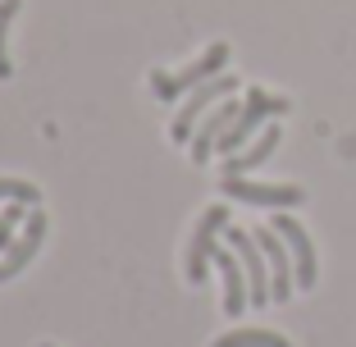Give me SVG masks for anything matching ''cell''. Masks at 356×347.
Masks as SVG:
<instances>
[{
  "instance_id": "obj_4",
  "label": "cell",
  "mask_w": 356,
  "mask_h": 347,
  "mask_svg": "<svg viewBox=\"0 0 356 347\" xmlns=\"http://www.w3.org/2000/svg\"><path fill=\"white\" fill-rule=\"evenodd\" d=\"M233 92H238V78H233V74H220V78H210V83L192 87V96L183 101V110L174 115L169 137H174V142H192V124H201V119L220 106V101H229Z\"/></svg>"
},
{
  "instance_id": "obj_14",
  "label": "cell",
  "mask_w": 356,
  "mask_h": 347,
  "mask_svg": "<svg viewBox=\"0 0 356 347\" xmlns=\"http://www.w3.org/2000/svg\"><path fill=\"white\" fill-rule=\"evenodd\" d=\"M28 211H32V206H23V201H5V211H0V256L10 252V242L19 238V229H23V220H28Z\"/></svg>"
},
{
  "instance_id": "obj_9",
  "label": "cell",
  "mask_w": 356,
  "mask_h": 347,
  "mask_svg": "<svg viewBox=\"0 0 356 347\" xmlns=\"http://www.w3.org/2000/svg\"><path fill=\"white\" fill-rule=\"evenodd\" d=\"M270 229L288 242V256H293V270H297V288H315L320 274H315V247H311V238H306V229L293 215H274Z\"/></svg>"
},
{
  "instance_id": "obj_10",
  "label": "cell",
  "mask_w": 356,
  "mask_h": 347,
  "mask_svg": "<svg viewBox=\"0 0 356 347\" xmlns=\"http://www.w3.org/2000/svg\"><path fill=\"white\" fill-rule=\"evenodd\" d=\"M238 115H242V106L229 96V101H220V106H215L197 128H192V160H197V165H206L210 151H220V137L233 128V119H238Z\"/></svg>"
},
{
  "instance_id": "obj_11",
  "label": "cell",
  "mask_w": 356,
  "mask_h": 347,
  "mask_svg": "<svg viewBox=\"0 0 356 347\" xmlns=\"http://www.w3.org/2000/svg\"><path fill=\"white\" fill-rule=\"evenodd\" d=\"M215 270H220V279H224V311H229V316H242L247 302H252V284H247V270H242L238 252H233V247H220V252H215Z\"/></svg>"
},
{
  "instance_id": "obj_16",
  "label": "cell",
  "mask_w": 356,
  "mask_h": 347,
  "mask_svg": "<svg viewBox=\"0 0 356 347\" xmlns=\"http://www.w3.org/2000/svg\"><path fill=\"white\" fill-rule=\"evenodd\" d=\"M0 201H23V206H37V201H42V192H37V183H28V179H0Z\"/></svg>"
},
{
  "instance_id": "obj_13",
  "label": "cell",
  "mask_w": 356,
  "mask_h": 347,
  "mask_svg": "<svg viewBox=\"0 0 356 347\" xmlns=\"http://www.w3.org/2000/svg\"><path fill=\"white\" fill-rule=\"evenodd\" d=\"M210 347H293V343L274 329H233V334H220Z\"/></svg>"
},
{
  "instance_id": "obj_6",
  "label": "cell",
  "mask_w": 356,
  "mask_h": 347,
  "mask_svg": "<svg viewBox=\"0 0 356 347\" xmlns=\"http://www.w3.org/2000/svg\"><path fill=\"white\" fill-rule=\"evenodd\" d=\"M42 242H46V211H42V206H32L28 220H23V229H19V238L10 242V252L0 256V284L19 279V274L32 265V256L42 252Z\"/></svg>"
},
{
  "instance_id": "obj_3",
  "label": "cell",
  "mask_w": 356,
  "mask_h": 347,
  "mask_svg": "<svg viewBox=\"0 0 356 347\" xmlns=\"http://www.w3.org/2000/svg\"><path fill=\"white\" fill-rule=\"evenodd\" d=\"M229 229V206H210L201 211L197 220V233L188 242V284H206V270L215 265V252H220V233Z\"/></svg>"
},
{
  "instance_id": "obj_7",
  "label": "cell",
  "mask_w": 356,
  "mask_h": 347,
  "mask_svg": "<svg viewBox=\"0 0 356 347\" xmlns=\"http://www.w3.org/2000/svg\"><path fill=\"white\" fill-rule=\"evenodd\" d=\"M224 238H229V247L238 252V261H242V270H247V284H252V306H265V302H274L270 297V261H265V252H261V242H256V233H247V229H224Z\"/></svg>"
},
{
  "instance_id": "obj_12",
  "label": "cell",
  "mask_w": 356,
  "mask_h": 347,
  "mask_svg": "<svg viewBox=\"0 0 356 347\" xmlns=\"http://www.w3.org/2000/svg\"><path fill=\"white\" fill-rule=\"evenodd\" d=\"M279 137H283V128L265 124V133L256 137V142H247L238 156H224V174H229V179H242V174H252L256 165H265V160L279 151Z\"/></svg>"
},
{
  "instance_id": "obj_8",
  "label": "cell",
  "mask_w": 356,
  "mask_h": 347,
  "mask_svg": "<svg viewBox=\"0 0 356 347\" xmlns=\"http://www.w3.org/2000/svg\"><path fill=\"white\" fill-rule=\"evenodd\" d=\"M256 242H261L265 261H270V297L274 302H288L293 288H297V270H293V256H288V242L274 229H256Z\"/></svg>"
},
{
  "instance_id": "obj_17",
  "label": "cell",
  "mask_w": 356,
  "mask_h": 347,
  "mask_svg": "<svg viewBox=\"0 0 356 347\" xmlns=\"http://www.w3.org/2000/svg\"><path fill=\"white\" fill-rule=\"evenodd\" d=\"M42 347H51V343H42Z\"/></svg>"
},
{
  "instance_id": "obj_5",
  "label": "cell",
  "mask_w": 356,
  "mask_h": 347,
  "mask_svg": "<svg viewBox=\"0 0 356 347\" xmlns=\"http://www.w3.org/2000/svg\"><path fill=\"white\" fill-rule=\"evenodd\" d=\"M220 192L229 201H247V206H270V211H288V206H302L306 192L297 183H252L247 174L242 179H220Z\"/></svg>"
},
{
  "instance_id": "obj_15",
  "label": "cell",
  "mask_w": 356,
  "mask_h": 347,
  "mask_svg": "<svg viewBox=\"0 0 356 347\" xmlns=\"http://www.w3.org/2000/svg\"><path fill=\"white\" fill-rule=\"evenodd\" d=\"M14 14H19V0H0V83L14 74V64H10V23Z\"/></svg>"
},
{
  "instance_id": "obj_2",
  "label": "cell",
  "mask_w": 356,
  "mask_h": 347,
  "mask_svg": "<svg viewBox=\"0 0 356 347\" xmlns=\"http://www.w3.org/2000/svg\"><path fill=\"white\" fill-rule=\"evenodd\" d=\"M224 64H229V46L215 42L201 60H192L188 69H178V74H165V69H151V92H156V101H178L183 92H192V87L210 83V78H220L224 74Z\"/></svg>"
},
{
  "instance_id": "obj_1",
  "label": "cell",
  "mask_w": 356,
  "mask_h": 347,
  "mask_svg": "<svg viewBox=\"0 0 356 347\" xmlns=\"http://www.w3.org/2000/svg\"><path fill=\"white\" fill-rule=\"evenodd\" d=\"M279 115H288V101H283V96H270V92H261V87H247L242 115L233 119V128L220 137V151L224 156H238V151L247 147V142H256L261 128L270 124V119H279Z\"/></svg>"
}]
</instances>
